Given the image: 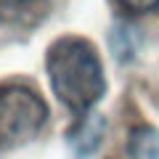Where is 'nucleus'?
I'll list each match as a JSON object with an SVG mask.
<instances>
[{"instance_id":"1","label":"nucleus","mask_w":159,"mask_h":159,"mask_svg":"<svg viewBox=\"0 0 159 159\" xmlns=\"http://www.w3.org/2000/svg\"><path fill=\"white\" fill-rule=\"evenodd\" d=\"M45 66L56 98L77 117L90 114V109L106 93L101 56L96 45L85 37H77V34L58 37L48 48Z\"/></svg>"},{"instance_id":"2","label":"nucleus","mask_w":159,"mask_h":159,"mask_svg":"<svg viewBox=\"0 0 159 159\" xmlns=\"http://www.w3.org/2000/svg\"><path fill=\"white\" fill-rule=\"evenodd\" d=\"M48 122V103L34 88L0 85V151L29 143Z\"/></svg>"},{"instance_id":"3","label":"nucleus","mask_w":159,"mask_h":159,"mask_svg":"<svg viewBox=\"0 0 159 159\" xmlns=\"http://www.w3.org/2000/svg\"><path fill=\"white\" fill-rule=\"evenodd\" d=\"M51 13V0H0V24L34 29Z\"/></svg>"},{"instance_id":"4","label":"nucleus","mask_w":159,"mask_h":159,"mask_svg":"<svg viewBox=\"0 0 159 159\" xmlns=\"http://www.w3.org/2000/svg\"><path fill=\"white\" fill-rule=\"evenodd\" d=\"M103 130H106V119H103L101 114L90 111V114H85V117H80V122L74 127H69L66 141H69V146L74 148V154H77L80 159H85L101 146Z\"/></svg>"},{"instance_id":"5","label":"nucleus","mask_w":159,"mask_h":159,"mask_svg":"<svg viewBox=\"0 0 159 159\" xmlns=\"http://www.w3.org/2000/svg\"><path fill=\"white\" fill-rule=\"evenodd\" d=\"M130 159H159V130L151 125H141L127 138Z\"/></svg>"},{"instance_id":"6","label":"nucleus","mask_w":159,"mask_h":159,"mask_svg":"<svg viewBox=\"0 0 159 159\" xmlns=\"http://www.w3.org/2000/svg\"><path fill=\"white\" fill-rule=\"evenodd\" d=\"M119 6L133 16H146L159 11V0H119Z\"/></svg>"}]
</instances>
